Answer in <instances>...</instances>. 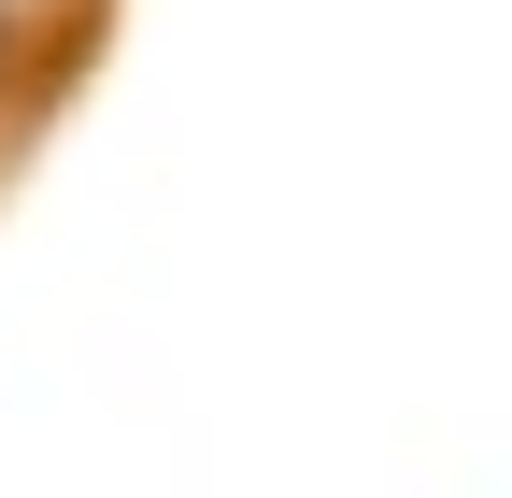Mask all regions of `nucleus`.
I'll return each mask as SVG.
<instances>
[{
  "instance_id": "f257e3e1",
  "label": "nucleus",
  "mask_w": 512,
  "mask_h": 498,
  "mask_svg": "<svg viewBox=\"0 0 512 498\" xmlns=\"http://www.w3.org/2000/svg\"><path fill=\"white\" fill-rule=\"evenodd\" d=\"M57 15H72V0H0V29H15V43H43Z\"/></svg>"
},
{
  "instance_id": "f03ea898",
  "label": "nucleus",
  "mask_w": 512,
  "mask_h": 498,
  "mask_svg": "<svg viewBox=\"0 0 512 498\" xmlns=\"http://www.w3.org/2000/svg\"><path fill=\"white\" fill-rule=\"evenodd\" d=\"M15 86H29V43H15V29H0V100H15Z\"/></svg>"
}]
</instances>
